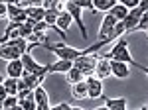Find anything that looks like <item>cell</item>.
<instances>
[{"label": "cell", "mask_w": 148, "mask_h": 110, "mask_svg": "<svg viewBox=\"0 0 148 110\" xmlns=\"http://www.w3.org/2000/svg\"><path fill=\"white\" fill-rule=\"evenodd\" d=\"M103 57H107V59H119V61H125V63H130V65L134 67V59H132V55L128 51V39H126L125 35H121L113 45H111V49L107 51V53H103Z\"/></svg>", "instance_id": "cell-1"}, {"label": "cell", "mask_w": 148, "mask_h": 110, "mask_svg": "<svg viewBox=\"0 0 148 110\" xmlns=\"http://www.w3.org/2000/svg\"><path fill=\"white\" fill-rule=\"evenodd\" d=\"M40 47H44V49H49L51 53H56L59 59H69V61H75L77 57H81V55H85V51L83 49H75V47H69V45H65L63 41H59V43H42Z\"/></svg>", "instance_id": "cell-2"}, {"label": "cell", "mask_w": 148, "mask_h": 110, "mask_svg": "<svg viewBox=\"0 0 148 110\" xmlns=\"http://www.w3.org/2000/svg\"><path fill=\"white\" fill-rule=\"evenodd\" d=\"M63 6H65V10L73 16V22L79 26L83 39H87V28H85V24H83V8H81L77 2H73V0H65V2H63Z\"/></svg>", "instance_id": "cell-3"}, {"label": "cell", "mask_w": 148, "mask_h": 110, "mask_svg": "<svg viewBox=\"0 0 148 110\" xmlns=\"http://www.w3.org/2000/svg\"><path fill=\"white\" fill-rule=\"evenodd\" d=\"M73 63H75V67H77V69H81V71H83V75H85V77H89V75H95L99 59H97L95 55L89 53V55H81V57H77Z\"/></svg>", "instance_id": "cell-4"}, {"label": "cell", "mask_w": 148, "mask_h": 110, "mask_svg": "<svg viewBox=\"0 0 148 110\" xmlns=\"http://www.w3.org/2000/svg\"><path fill=\"white\" fill-rule=\"evenodd\" d=\"M22 63H24V71H26V73H38V75L47 73V75H49V69H47V65H40L34 57L30 55V51H26V53L22 55Z\"/></svg>", "instance_id": "cell-5"}, {"label": "cell", "mask_w": 148, "mask_h": 110, "mask_svg": "<svg viewBox=\"0 0 148 110\" xmlns=\"http://www.w3.org/2000/svg\"><path fill=\"white\" fill-rule=\"evenodd\" d=\"M26 53L22 47L14 45L12 41H2V47H0V57L4 61H12V59H20L22 55Z\"/></svg>", "instance_id": "cell-6"}, {"label": "cell", "mask_w": 148, "mask_h": 110, "mask_svg": "<svg viewBox=\"0 0 148 110\" xmlns=\"http://www.w3.org/2000/svg\"><path fill=\"white\" fill-rule=\"evenodd\" d=\"M142 14H144V10H142L140 6H136V8H130V10H128L126 18L123 20V22H125V26H126V33H132V32H134V28L140 24Z\"/></svg>", "instance_id": "cell-7"}, {"label": "cell", "mask_w": 148, "mask_h": 110, "mask_svg": "<svg viewBox=\"0 0 148 110\" xmlns=\"http://www.w3.org/2000/svg\"><path fill=\"white\" fill-rule=\"evenodd\" d=\"M87 83H89V98L91 100L101 98L103 96V79H99L97 75H89Z\"/></svg>", "instance_id": "cell-8"}, {"label": "cell", "mask_w": 148, "mask_h": 110, "mask_svg": "<svg viewBox=\"0 0 148 110\" xmlns=\"http://www.w3.org/2000/svg\"><path fill=\"white\" fill-rule=\"evenodd\" d=\"M116 18H114L111 12H105V18H103V22H101V28H99V39L101 37H107L109 33L114 30V26H116Z\"/></svg>", "instance_id": "cell-9"}, {"label": "cell", "mask_w": 148, "mask_h": 110, "mask_svg": "<svg viewBox=\"0 0 148 110\" xmlns=\"http://www.w3.org/2000/svg\"><path fill=\"white\" fill-rule=\"evenodd\" d=\"M34 98L38 102V110H51V106H49V96H47L46 88L42 87V85H38L34 88Z\"/></svg>", "instance_id": "cell-10"}, {"label": "cell", "mask_w": 148, "mask_h": 110, "mask_svg": "<svg viewBox=\"0 0 148 110\" xmlns=\"http://www.w3.org/2000/svg\"><path fill=\"white\" fill-rule=\"evenodd\" d=\"M71 94H73V98H77V100L89 98V83H87V79L71 85Z\"/></svg>", "instance_id": "cell-11"}, {"label": "cell", "mask_w": 148, "mask_h": 110, "mask_svg": "<svg viewBox=\"0 0 148 110\" xmlns=\"http://www.w3.org/2000/svg\"><path fill=\"white\" fill-rule=\"evenodd\" d=\"M128 65L125 61H119V59H111V69H113V77L116 79H128Z\"/></svg>", "instance_id": "cell-12"}, {"label": "cell", "mask_w": 148, "mask_h": 110, "mask_svg": "<svg viewBox=\"0 0 148 110\" xmlns=\"http://www.w3.org/2000/svg\"><path fill=\"white\" fill-rule=\"evenodd\" d=\"M95 75L99 79H105L107 77H111L113 75V69H111V59H107V57H99V63H97V71H95Z\"/></svg>", "instance_id": "cell-13"}, {"label": "cell", "mask_w": 148, "mask_h": 110, "mask_svg": "<svg viewBox=\"0 0 148 110\" xmlns=\"http://www.w3.org/2000/svg\"><path fill=\"white\" fill-rule=\"evenodd\" d=\"M73 65H75L73 61H69V59H59V57H57L56 63H47V69H49V75H51V73H63V75H65Z\"/></svg>", "instance_id": "cell-14"}, {"label": "cell", "mask_w": 148, "mask_h": 110, "mask_svg": "<svg viewBox=\"0 0 148 110\" xmlns=\"http://www.w3.org/2000/svg\"><path fill=\"white\" fill-rule=\"evenodd\" d=\"M6 73H8V77H22V75H24L22 57H20V59H12V61H8V65H6Z\"/></svg>", "instance_id": "cell-15"}, {"label": "cell", "mask_w": 148, "mask_h": 110, "mask_svg": "<svg viewBox=\"0 0 148 110\" xmlns=\"http://www.w3.org/2000/svg\"><path fill=\"white\" fill-rule=\"evenodd\" d=\"M46 18V8L44 6H30L28 8V22L38 24Z\"/></svg>", "instance_id": "cell-16"}, {"label": "cell", "mask_w": 148, "mask_h": 110, "mask_svg": "<svg viewBox=\"0 0 148 110\" xmlns=\"http://www.w3.org/2000/svg\"><path fill=\"white\" fill-rule=\"evenodd\" d=\"M105 110H126L128 108V100L126 98H107V102L103 104Z\"/></svg>", "instance_id": "cell-17"}, {"label": "cell", "mask_w": 148, "mask_h": 110, "mask_svg": "<svg viewBox=\"0 0 148 110\" xmlns=\"http://www.w3.org/2000/svg\"><path fill=\"white\" fill-rule=\"evenodd\" d=\"M2 87L8 90V94H18L20 92V77H6Z\"/></svg>", "instance_id": "cell-18"}, {"label": "cell", "mask_w": 148, "mask_h": 110, "mask_svg": "<svg viewBox=\"0 0 148 110\" xmlns=\"http://www.w3.org/2000/svg\"><path fill=\"white\" fill-rule=\"evenodd\" d=\"M83 79H87V77H85V75H83V71L77 69L75 65L65 73V81H67L69 85H75V83H79V81H83Z\"/></svg>", "instance_id": "cell-19"}, {"label": "cell", "mask_w": 148, "mask_h": 110, "mask_svg": "<svg viewBox=\"0 0 148 110\" xmlns=\"http://www.w3.org/2000/svg\"><path fill=\"white\" fill-rule=\"evenodd\" d=\"M114 6V0H93V14L97 12H109Z\"/></svg>", "instance_id": "cell-20"}, {"label": "cell", "mask_w": 148, "mask_h": 110, "mask_svg": "<svg viewBox=\"0 0 148 110\" xmlns=\"http://www.w3.org/2000/svg\"><path fill=\"white\" fill-rule=\"evenodd\" d=\"M128 10H130V8H126L125 4H121V2H114V6H113V8H111L109 12L113 14L116 20H125L126 14H128Z\"/></svg>", "instance_id": "cell-21"}, {"label": "cell", "mask_w": 148, "mask_h": 110, "mask_svg": "<svg viewBox=\"0 0 148 110\" xmlns=\"http://www.w3.org/2000/svg\"><path fill=\"white\" fill-rule=\"evenodd\" d=\"M0 106H2L4 110L18 108V106H20V98H18V94H8L6 100H2V102H0Z\"/></svg>", "instance_id": "cell-22"}, {"label": "cell", "mask_w": 148, "mask_h": 110, "mask_svg": "<svg viewBox=\"0 0 148 110\" xmlns=\"http://www.w3.org/2000/svg\"><path fill=\"white\" fill-rule=\"evenodd\" d=\"M18 108H22V110H38V102H36L34 94H32V96H28V98L20 100V106H18Z\"/></svg>", "instance_id": "cell-23"}, {"label": "cell", "mask_w": 148, "mask_h": 110, "mask_svg": "<svg viewBox=\"0 0 148 110\" xmlns=\"http://www.w3.org/2000/svg\"><path fill=\"white\" fill-rule=\"evenodd\" d=\"M148 30V10L142 14V18H140V24H138L136 28H134V32H146Z\"/></svg>", "instance_id": "cell-24"}, {"label": "cell", "mask_w": 148, "mask_h": 110, "mask_svg": "<svg viewBox=\"0 0 148 110\" xmlns=\"http://www.w3.org/2000/svg\"><path fill=\"white\" fill-rule=\"evenodd\" d=\"M51 110H81V106H73L71 102H59L56 106H51Z\"/></svg>", "instance_id": "cell-25"}, {"label": "cell", "mask_w": 148, "mask_h": 110, "mask_svg": "<svg viewBox=\"0 0 148 110\" xmlns=\"http://www.w3.org/2000/svg\"><path fill=\"white\" fill-rule=\"evenodd\" d=\"M116 2H121V4H125L126 8H136L138 4H140V0H116Z\"/></svg>", "instance_id": "cell-26"}, {"label": "cell", "mask_w": 148, "mask_h": 110, "mask_svg": "<svg viewBox=\"0 0 148 110\" xmlns=\"http://www.w3.org/2000/svg\"><path fill=\"white\" fill-rule=\"evenodd\" d=\"M73 2H77L81 8H89L93 12V0H73Z\"/></svg>", "instance_id": "cell-27"}, {"label": "cell", "mask_w": 148, "mask_h": 110, "mask_svg": "<svg viewBox=\"0 0 148 110\" xmlns=\"http://www.w3.org/2000/svg\"><path fill=\"white\" fill-rule=\"evenodd\" d=\"M134 67H136V69H140V71H142V73H144V75H146V77H148V67L140 65V63H134Z\"/></svg>", "instance_id": "cell-28"}, {"label": "cell", "mask_w": 148, "mask_h": 110, "mask_svg": "<svg viewBox=\"0 0 148 110\" xmlns=\"http://www.w3.org/2000/svg\"><path fill=\"white\" fill-rule=\"evenodd\" d=\"M138 6H140L142 10L146 12V10H148V0H140V4H138Z\"/></svg>", "instance_id": "cell-29"}, {"label": "cell", "mask_w": 148, "mask_h": 110, "mask_svg": "<svg viewBox=\"0 0 148 110\" xmlns=\"http://www.w3.org/2000/svg\"><path fill=\"white\" fill-rule=\"evenodd\" d=\"M142 108H146V110H148V104H146V106H142Z\"/></svg>", "instance_id": "cell-30"}, {"label": "cell", "mask_w": 148, "mask_h": 110, "mask_svg": "<svg viewBox=\"0 0 148 110\" xmlns=\"http://www.w3.org/2000/svg\"><path fill=\"white\" fill-rule=\"evenodd\" d=\"M146 33H148V30H146Z\"/></svg>", "instance_id": "cell-31"}, {"label": "cell", "mask_w": 148, "mask_h": 110, "mask_svg": "<svg viewBox=\"0 0 148 110\" xmlns=\"http://www.w3.org/2000/svg\"><path fill=\"white\" fill-rule=\"evenodd\" d=\"M114 2H116V0H114Z\"/></svg>", "instance_id": "cell-32"}]
</instances>
